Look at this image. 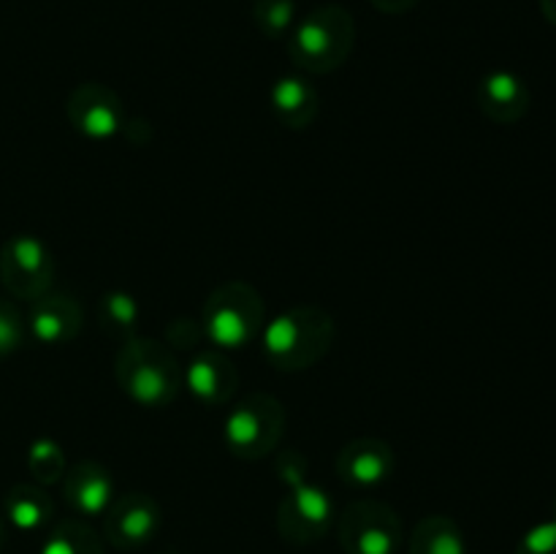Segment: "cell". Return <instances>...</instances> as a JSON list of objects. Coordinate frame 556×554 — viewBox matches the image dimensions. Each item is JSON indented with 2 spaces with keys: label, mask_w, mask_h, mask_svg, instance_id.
<instances>
[{
  "label": "cell",
  "mask_w": 556,
  "mask_h": 554,
  "mask_svg": "<svg viewBox=\"0 0 556 554\" xmlns=\"http://www.w3.org/2000/svg\"><path fill=\"white\" fill-rule=\"evenodd\" d=\"M337 538L345 554H400L402 519L383 500L364 498L337 514Z\"/></svg>",
  "instance_id": "obj_6"
},
{
  "label": "cell",
  "mask_w": 556,
  "mask_h": 554,
  "mask_svg": "<svg viewBox=\"0 0 556 554\" xmlns=\"http://www.w3.org/2000/svg\"><path fill=\"white\" fill-rule=\"evenodd\" d=\"M0 282L16 299L43 297L52 291L54 255L33 234H14L0 248Z\"/></svg>",
  "instance_id": "obj_8"
},
{
  "label": "cell",
  "mask_w": 556,
  "mask_h": 554,
  "mask_svg": "<svg viewBox=\"0 0 556 554\" xmlns=\"http://www.w3.org/2000/svg\"><path fill=\"white\" fill-rule=\"evenodd\" d=\"M85 329V310L68 293H43L33 299L27 335L41 345H68Z\"/></svg>",
  "instance_id": "obj_12"
},
{
  "label": "cell",
  "mask_w": 556,
  "mask_h": 554,
  "mask_svg": "<svg viewBox=\"0 0 556 554\" xmlns=\"http://www.w3.org/2000/svg\"><path fill=\"white\" fill-rule=\"evenodd\" d=\"M516 554H556V521H541L521 536Z\"/></svg>",
  "instance_id": "obj_24"
},
{
  "label": "cell",
  "mask_w": 556,
  "mask_h": 554,
  "mask_svg": "<svg viewBox=\"0 0 556 554\" xmlns=\"http://www.w3.org/2000/svg\"><path fill=\"white\" fill-rule=\"evenodd\" d=\"M38 554H106L103 538L85 519H63L49 527Z\"/></svg>",
  "instance_id": "obj_19"
},
{
  "label": "cell",
  "mask_w": 556,
  "mask_h": 554,
  "mask_svg": "<svg viewBox=\"0 0 556 554\" xmlns=\"http://www.w3.org/2000/svg\"><path fill=\"white\" fill-rule=\"evenodd\" d=\"M161 505L147 492L114 494L103 514V538L119 552H136L161 532Z\"/></svg>",
  "instance_id": "obj_10"
},
{
  "label": "cell",
  "mask_w": 556,
  "mask_h": 554,
  "mask_svg": "<svg viewBox=\"0 0 556 554\" xmlns=\"http://www.w3.org/2000/svg\"><path fill=\"white\" fill-rule=\"evenodd\" d=\"M337 326L318 304H299L277 318L266 320L261 345L266 358L280 373H304L331 351Z\"/></svg>",
  "instance_id": "obj_2"
},
{
  "label": "cell",
  "mask_w": 556,
  "mask_h": 554,
  "mask_svg": "<svg viewBox=\"0 0 556 554\" xmlns=\"http://www.w3.org/2000/svg\"><path fill=\"white\" fill-rule=\"evenodd\" d=\"M253 20L266 38H288L296 25V0H253Z\"/></svg>",
  "instance_id": "obj_22"
},
{
  "label": "cell",
  "mask_w": 556,
  "mask_h": 554,
  "mask_svg": "<svg viewBox=\"0 0 556 554\" xmlns=\"http://www.w3.org/2000/svg\"><path fill=\"white\" fill-rule=\"evenodd\" d=\"M3 546H5V521L3 516H0V552H3Z\"/></svg>",
  "instance_id": "obj_29"
},
{
  "label": "cell",
  "mask_w": 556,
  "mask_h": 554,
  "mask_svg": "<svg viewBox=\"0 0 556 554\" xmlns=\"http://www.w3.org/2000/svg\"><path fill=\"white\" fill-rule=\"evenodd\" d=\"M356 47V22L342 5H320L288 33V54L307 74H331Z\"/></svg>",
  "instance_id": "obj_3"
},
{
  "label": "cell",
  "mask_w": 556,
  "mask_h": 554,
  "mask_svg": "<svg viewBox=\"0 0 556 554\" xmlns=\"http://www.w3.org/2000/svg\"><path fill=\"white\" fill-rule=\"evenodd\" d=\"M201 340H204V326H201V320L177 318L166 326V345L172 348V351L174 348H177V351H182V348H195Z\"/></svg>",
  "instance_id": "obj_25"
},
{
  "label": "cell",
  "mask_w": 556,
  "mask_h": 554,
  "mask_svg": "<svg viewBox=\"0 0 556 554\" xmlns=\"http://www.w3.org/2000/svg\"><path fill=\"white\" fill-rule=\"evenodd\" d=\"M98 320L114 340H130L141 324V304L128 291H106L98 299Z\"/></svg>",
  "instance_id": "obj_20"
},
{
  "label": "cell",
  "mask_w": 556,
  "mask_h": 554,
  "mask_svg": "<svg viewBox=\"0 0 556 554\" xmlns=\"http://www.w3.org/2000/svg\"><path fill=\"white\" fill-rule=\"evenodd\" d=\"M552 519L556 521V498H554V503H552Z\"/></svg>",
  "instance_id": "obj_30"
},
{
  "label": "cell",
  "mask_w": 556,
  "mask_h": 554,
  "mask_svg": "<svg viewBox=\"0 0 556 554\" xmlns=\"http://www.w3.org/2000/svg\"><path fill=\"white\" fill-rule=\"evenodd\" d=\"M27 337V320L11 299H0V358L20 351Z\"/></svg>",
  "instance_id": "obj_23"
},
{
  "label": "cell",
  "mask_w": 556,
  "mask_h": 554,
  "mask_svg": "<svg viewBox=\"0 0 556 554\" xmlns=\"http://www.w3.org/2000/svg\"><path fill=\"white\" fill-rule=\"evenodd\" d=\"M201 326H204V337L217 351H239L261 340V331L266 326V304L250 282H220L206 297Z\"/></svg>",
  "instance_id": "obj_4"
},
{
  "label": "cell",
  "mask_w": 556,
  "mask_h": 554,
  "mask_svg": "<svg viewBox=\"0 0 556 554\" xmlns=\"http://www.w3.org/2000/svg\"><path fill=\"white\" fill-rule=\"evenodd\" d=\"M286 432V405L271 394H250L231 407L223 438L237 459L255 462L275 454Z\"/></svg>",
  "instance_id": "obj_5"
},
{
  "label": "cell",
  "mask_w": 556,
  "mask_h": 554,
  "mask_svg": "<svg viewBox=\"0 0 556 554\" xmlns=\"http://www.w3.org/2000/svg\"><path fill=\"white\" fill-rule=\"evenodd\" d=\"M478 109L486 114L492 123L500 125H514L530 112V87L514 71H489L476 90Z\"/></svg>",
  "instance_id": "obj_15"
},
{
  "label": "cell",
  "mask_w": 556,
  "mask_h": 554,
  "mask_svg": "<svg viewBox=\"0 0 556 554\" xmlns=\"http://www.w3.org/2000/svg\"><path fill=\"white\" fill-rule=\"evenodd\" d=\"M275 470L277 478L286 483V489L293 487V483L307 481V459H304V454H299L296 449L280 451L275 459Z\"/></svg>",
  "instance_id": "obj_26"
},
{
  "label": "cell",
  "mask_w": 556,
  "mask_h": 554,
  "mask_svg": "<svg viewBox=\"0 0 556 554\" xmlns=\"http://www.w3.org/2000/svg\"><path fill=\"white\" fill-rule=\"evenodd\" d=\"M3 514L16 530L41 532L54 521V500L47 492V487L14 483L3 498Z\"/></svg>",
  "instance_id": "obj_17"
},
{
  "label": "cell",
  "mask_w": 556,
  "mask_h": 554,
  "mask_svg": "<svg viewBox=\"0 0 556 554\" xmlns=\"http://www.w3.org/2000/svg\"><path fill=\"white\" fill-rule=\"evenodd\" d=\"M269 103L275 117L291 130L309 128L320 112V98L318 90L313 87V81H307L304 76L296 74L280 76V79L271 85Z\"/></svg>",
  "instance_id": "obj_16"
},
{
  "label": "cell",
  "mask_w": 556,
  "mask_h": 554,
  "mask_svg": "<svg viewBox=\"0 0 556 554\" xmlns=\"http://www.w3.org/2000/svg\"><path fill=\"white\" fill-rule=\"evenodd\" d=\"M421 0H372L375 9L383 11V14H405V11H410Z\"/></svg>",
  "instance_id": "obj_27"
},
{
  "label": "cell",
  "mask_w": 556,
  "mask_h": 554,
  "mask_svg": "<svg viewBox=\"0 0 556 554\" xmlns=\"http://www.w3.org/2000/svg\"><path fill=\"white\" fill-rule=\"evenodd\" d=\"M541 11L552 25H556V0H541Z\"/></svg>",
  "instance_id": "obj_28"
},
{
  "label": "cell",
  "mask_w": 556,
  "mask_h": 554,
  "mask_svg": "<svg viewBox=\"0 0 556 554\" xmlns=\"http://www.w3.org/2000/svg\"><path fill=\"white\" fill-rule=\"evenodd\" d=\"M27 470L36 478L38 487H54L63 481L68 462H65V451L58 440L38 438L33 440L27 449Z\"/></svg>",
  "instance_id": "obj_21"
},
{
  "label": "cell",
  "mask_w": 556,
  "mask_h": 554,
  "mask_svg": "<svg viewBox=\"0 0 556 554\" xmlns=\"http://www.w3.org/2000/svg\"><path fill=\"white\" fill-rule=\"evenodd\" d=\"M407 554H467L465 532L451 516H424L410 532Z\"/></svg>",
  "instance_id": "obj_18"
},
{
  "label": "cell",
  "mask_w": 556,
  "mask_h": 554,
  "mask_svg": "<svg viewBox=\"0 0 556 554\" xmlns=\"http://www.w3.org/2000/svg\"><path fill=\"white\" fill-rule=\"evenodd\" d=\"M63 500L81 519H98L114 500V478L98 462H76L63 476Z\"/></svg>",
  "instance_id": "obj_13"
},
{
  "label": "cell",
  "mask_w": 556,
  "mask_h": 554,
  "mask_svg": "<svg viewBox=\"0 0 556 554\" xmlns=\"http://www.w3.org/2000/svg\"><path fill=\"white\" fill-rule=\"evenodd\" d=\"M334 521V500L318 483H293L277 505V532L291 546H313L326 538Z\"/></svg>",
  "instance_id": "obj_7"
},
{
  "label": "cell",
  "mask_w": 556,
  "mask_h": 554,
  "mask_svg": "<svg viewBox=\"0 0 556 554\" xmlns=\"http://www.w3.org/2000/svg\"><path fill=\"white\" fill-rule=\"evenodd\" d=\"M185 369L172 348L152 337H130L114 358L119 389L141 407H168L185 386Z\"/></svg>",
  "instance_id": "obj_1"
},
{
  "label": "cell",
  "mask_w": 556,
  "mask_h": 554,
  "mask_svg": "<svg viewBox=\"0 0 556 554\" xmlns=\"http://www.w3.org/2000/svg\"><path fill=\"white\" fill-rule=\"evenodd\" d=\"M68 123L74 125L76 134H81L90 141H109L117 134H123L128 123L125 103L112 87L101 81H81L74 87L65 103Z\"/></svg>",
  "instance_id": "obj_9"
},
{
  "label": "cell",
  "mask_w": 556,
  "mask_h": 554,
  "mask_svg": "<svg viewBox=\"0 0 556 554\" xmlns=\"http://www.w3.org/2000/svg\"><path fill=\"white\" fill-rule=\"evenodd\" d=\"M182 375L190 394L206 407L226 405L239 386L237 367H233L231 358H228L223 351H217V348L195 353Z\"/></svg>",
  "instance_id": "obj_14"
},
{
  "label": "cell",
  "mask_w": 556,
  "mask_h": 554,
  "mask_svg": "<svg viewBox=\"0 0 556 554\" xmlns=\"http://www.w3.org/2000/svg\"><path fill=\"white\" fill-rule=\"evenodd\" d=\"M396 456L386 440L356 438L342 445L334 459V470L340 481L351 489H378L394 476Z\"/></svg>",
  "instance_id": "obj_11"
}]
</instances>
